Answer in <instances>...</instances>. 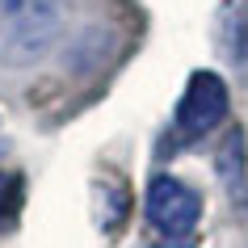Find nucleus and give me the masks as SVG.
I'll return each instance as SVG.
<instances>
[{
	"label": "nucleus",
	"instance_id": "4",
	"mask_svg": "<svg viewBox=\"0 0 248 248\" xmlns=\"http://www.w3.org/2000/svg\"><path fill=\"white\" fill-rule=\"evenodd\" d=\"M215 42L227 55V63L248 72V0H227L215 21Z\"/></svg>",
	"mask_w": 248,
	"mask_h": 248
},
{
	"label": "nucleus",
	"instance_id": "1",
	"mask_svg": "<svg viewBox=\"0 0 248 248\" xmlns=\"http://www.w3.org/2000/svg\"><path fill=\"white\" fill-rule=\"evenodd\" d=\"M67 0H0V67H34L59 46Z\"/></svg>",
	"mask_w": 248,
	"mask_h": 248
},
{
	"label": "nucleus",
	"instance_id": "2",
	"mask_svg": "<svg viewBox=\"0 0 248 248\" xmlns=\"http://www.w3.org/2000/svg\"><path fill=\"white\" fill-rule=\"evenodd\" d=\"M227 84L223 76L215 72H194L189 84H185L181 101H177V135H181L185 143H198V139H206L215 126H223V118H227Z\"/></svg>",
	"mask_w": 248,
	"mask_h": 248
},
{
	"label": "nucleus",
	"instance_id": "6",
	"mask_svg": "<svg viewBox=\"0 0 248 248\" xmlns=\"http://www.w3.org/2000/svg\"><path fill=\"white\" fill-rule=\"evenodd\" d=\"M240 172H244V135L232 131V135H227V143L219 147V177L227 185H235V181H240Z\"/></svg>",
	"mask_w": 248,
	"mask_h": 248
},
{
	"label": "nucleus",
	"instance_id": "3",
	"mask_svg": "<svg viewBox=\"0 0 248 248\" xmlns=\"http://www.w3.org/2000/svg\"><path fill=\"white\" fill-rule=\"evenodd\" d=\"M143 210H147V223L160 235L181 240V235H194L198 219H202V198H198L194 185L177 181V177H156L147 185Z\"/></svg>",
	"mask_w": 248,
	"mask_h": 248
},
{
	"label": "nucleus",
	"instance_id": "5",
	"mask_svg": "<svg viewBox=\"0 0 248 248\" xmlns=\"http://www.w3.org/2000/svg\"><path fill=\"white\" fill-rule=\"evenodd\" d=\"M21 210V177L17 172H0V232H9Z\"/></svg>",
	"mask_w": 248,
	"mask_h": 248
},
{
	"label": "nucleus",
	"instance_id": "7",
	"mask_svg": "<svg viewBox=\"0 0 248 248\" xmlns=\"http://www.w3.org/2000/svg\"><path fill=\"white\" fill-rule=\"evenodd\" d=\"M152 248H194V235H181V240L164 235V240H160V244H152Z\"/></svg>",
	"mask_w": 248,
	"mask_h": 248
}]
</instances>
